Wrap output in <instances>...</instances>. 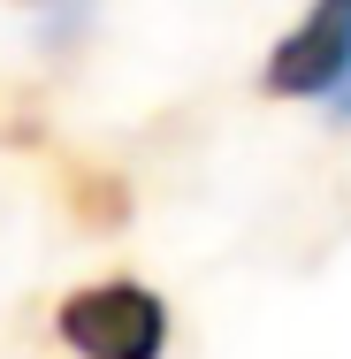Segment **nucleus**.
Instances as JSON below:
<instances>
[{"instance_id":"f257e3e1","label":"nucleus","mask_w":351,"mask_h":359,"mask_svg":"<svg viewBox=\"0 0 351 359\" xmlns=\"http://www.w3.org/2000/svg\"><path fill=\"white\" fill-rule=\"evenodd\" d=\"M62 344L76 359H160L168 344V306L145 283H92L62 298Z\"/></svg>"},{"instance_id":"f03ea898","label":"nucleus","mask_w":351,"mask_h":359,"mask_svg":"<svg viewBox=\"0 0 351 359\" xmlns=\"http://www.w3.org/2000/svg\"><path fill=\"white\" fill-rule=\"evenodd\" d=\"M344 84H351V0H321L268 54V92H344Z\"/></svg>"},{"instance_id":"20e7f679","label":"nucleus","mask_w":351,"mask_h":359,"mask_svg":"<svg viewBox=\"0 0 351 359\" xmlns=\"http://www.w3.org/2000/svg\"><path fill=\"white\" fill-rule=\"evenodd\" d=\"M336 100H344V115H351V84H344V92H336Z\"/></svg>"},{"instance_id":"7ed1b4c3","label":"nucleus","mask_w":351,"mask_h":359,"mask_svg":"<svg viewBox=\"0 0 351 359\" xmlns=\"http://www.w3.org/2000/svg\"><path fill=\"white\" fill-rule=\"evenodd\" d=\"M76 215H92V222H115V215H123L115 176H76Z\"/></svg>"}]
</instances>
